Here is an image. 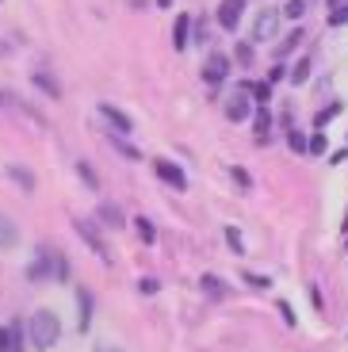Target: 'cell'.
Masks as SVG:
<instances>
[{
  "label": "cell",
  "mask_w": 348,
  "mask_h": 352,
  "mask_svg": "<svg viewBox=\"0 0 348 352\" xmlns=\"http://www.w3.org/2000/svg\"><path fill=\"white\" fill-rule=\"evenodd\" d=\"M58 341H61L58 314H54V310H35V314H31V344H35L39 352H50Z\"/></svg>",
  "instance_id": "obj_1"
},
{
  "label": "cell",
  "mask_w": 348,
  "mask_h": 352,
  "mask_svg": "<svg viewBox=\"0 0 348 352\" xmlns=\"http://www.w3.org/2000/svg\"><path fill=\"white\" fill-rule=\"evenodd\" d=\"M73 230H77V238L85 241V245L92 249V253H96V256H100V261H104V264L111 261V253H107L104 238H100V234H96V222H88V219H77V222H73Z\"/></svg>",
  "instance_id": "obj_2"
},
{
  "label": "cell",
  "mask_w": 348,
  "mask_h": 352,
  "mask_svg": "<svg viewBox=\"0 0 348 352\" xmlns=\"http://www.w3.org/2000/svg\"><path fill=\"white\" fill-rule=\"evenodd\" d=\"M279 31V8H264L252 23V43H272Z\"/></svg>",
  "instance_id": "obj_3"
},
{
  "label": "cell",
  "mask_w": 348,
  "mask_h": 352,
  "mask_svg": "<svg viewBox=\"0 0 348 352\" xmlns=\"http://www.w3.org/2000/svg\"><path fill=\"white\" fill-rule=\"evenodd\" d=\"M153 173L161 176L165 184H173L176 192H188V176H184L180 165H173V161H165V157H157V161H153Z\"/></svg>",
  "instance_id": "obj_4"
},
{
  "label": "cell",
  "mask_w": 348,
  "mask_h": 352,
  "mask_svg": "<svg viewBox=\"0 0 348 352\" xmlns=\"http://www.w3.org/2000/svg\"><path fill=\"white\" fill-rule=\"evenodd\" d=\"M226 73H230V58L226 54H210L207 65H203V80H207V85H222Z\"/></svg>",
  "instance_id": "obj_5"
},
{
  "label": "cell",
  "mask_w": 348,
  "mask_h": 352,
  "mask_svg": "<svg viewBox=\"0 0 348 352\" xmlns=\"http://www.w3.org/2000/svg\"><path fill=\"white\" fill-rule=\"evenodd\" d=\"M241 16H245V0H222L218 4V23L226 27V31H234L241 23Z\"/></svg>",
  "instance_id": "obj_6"
},
{
  "label": "cell",
  "mask_w": 348,
  "mask_h": 352,
  "mask_svg": "<svg viewBox=\"0 0 348 352\" xmlns=\"http://www.w3.org/2000/svg\"><path fill=\"white\" fill-rule=\"evenodd\" d=\"M226 115L234 119V123H245V119L252 115V104H249V92H245V85L237 88L234 96H230V104H226Z\"/></svg>",
  "instance_id": "obj_7"
},
{
  "label": "cell",
  "mask_w": 348,
  "mask_h": 352,
  "mask_svg": "<svg viewBox=\"0 0 348 352\" xmlns=\"http://www.w3.org/2000/svg\"><path fill=\"white\" fill-rule=\"evenodd\" d=\"M96 219L104 222L107 230H122L127 214H122V207H119V203H100V207H96Z\"/></svg>",
  "instance_id": "obj_8"
},
{
  "label": "cell",
  "mask_w": 348,
  "mask_h": 352,
  "mask_svg": "<svg viewBox=\"0 0 348 352\" xmlns=\"http://www.w3.org/2000/svg\"><path fill=\"white\" fill-rule=\"evenodd\" d=\"M88 326H92V295L85 287H77V329L88 333Z\"/></svg>",
  "instance_id": "obj_9"
},
{
  "label": "cell",
  "mask_w": 348,
  "mask_h": 352,
  "mask_svg": "<svg viewBox=\"0 0 348 352\" xmlns=\"http://www.w3.org/2000/svg\"><path fill=\"white\" fill-rule=\"evenodd\" d=\"M100 115H104V119H107V123H111L119 134H131V131H134L131 115H122L119 107H111V104H100Z\"/></svg>",
  "instance_id": "obj_10"
},
{
  "label": "cell",
  "mask_w": 348,
  "mask_h": 352,
  "mask_svg": "<svg viewBox=\"0 0 348 352\" xmlns=\"http://www.w3.org/2000/svg\"><path fill=\"white\" fill-rule=\"evenodd\" d=\"M19 341H23L19 322H16V326H8V329H0V352H23V349H19Z\"/></svg>",
  "instance_id": "obj_11"
},
{
  "label": "cell",
  "mask_w": 348,
  "mask_h": 352,
  "mask_svg": "<svg viewBox=\"0 0 348 352\" xmlns=\"http://www.w3.org/2000/svg\"><path fill=\"white\" fill-rule=\"evenodd\" d=\"M188 31H192V16H176V27H173V46L176 50H188Z\"/></svg>",
  "instance_id": "obj_12"
},
{
  "label": "cell",
  "mask_w": 348,
  "mask_h": 352,
  "mask_svg": "<svg viewBox=\"0 0 348 352\" xmlns=\"http://www.w3.org/2000/svg\"><path fill=\"white\" fill-rule=\"evenodd\" d=\"M252 126H257V142H268V134H272V115H268V107H257V111H252Z\"/></svg>",
  "instance_id": "obj_13"
},
{
  "label": "cell",
  "mask_w": 348,
  "mask_h": 352,
  "mask_svg": "<svg viewBox=\"0 0 348 352\" xmlns=\"http://www.w3.org/2000/svg\"><path fill=\"white\" fill-rule=\"evenodd\" d=\"M50 268H54V256L46 253V249H39V256H35V264L27 268V276H31V280H43V276H50Z\"/></svg>",
  "instance_id": "obj_14"
},
{
  "label": "cell",
  "mask_w": 348,
  "mask_h": 352,
  "mask_svg": "<svg viewBox=\"0 0 348 352\" xmlns=\"http://www.w3.org/2000/svg\"><path fill=\"white\" fill-rule=\"evenodd\" d=\"M19 245V226L12 219H0V249H16Z\"/></svg>",
  "instance_id": "obj_15"
},
{
  "label": "cell",
  "mask_w": 348,
  "mask_h": 352,
  "mask_svg": "<svg viewBox=\"0 0 348 352\" xmlns=\"http://www.w3.org/2000/svg\"><path fill=\"white\" fill-rule=\"evenodd\" d=\"M199 287L207 291L210 299H222V295H226V283L218 280V276H203V280H199Z\"/></svg>",
  "instance_id": "obj_16"
},
{
  "label": "cell",
  "mask_w": 348,
  "mask_h": 352,
  "mask_svg": "<svg viewBox=\"0 0 348 352\" xmlns=\"http://www.w3.org/2000/svg\"><path fill=\"white\" fill-rule=\"evenodd\" d=\"M287 77H291V85H306V80H310V58H298Z\"/></svg>",
  "instance_id": "obj_17"
},
{
  "label": "cell",
  "mask_w": 348,
  "mask_h": 352,
  "mask_svg": "<svg viewBox=\"0 0 348 352\" xmlns=\"http://www.w3.org/2000/svg\"><path fill=\"white\" fill-rule=\"evenodd\" d=\"M134 230H138L142 245H153V241H157V230H153V222H149V219H134Z\"/></svg>",
  "instance_id": "obj_18"
},
{
  "label": "cell",
  "mask_w": 348,
  "mask_h": 352,
  "mask_svg": "<svg viewBox=\"0 0 348 352\" xmlns=\"http://www.w3.org/2000/svg\"><path fill=\"white\" fill-rule=\"evenodd\" d=\"M31 80H35L43 92H50L54 100H61V88H58V80H54V77H46V73H31Z\"/></svg>",
  "instance_id": "obj_19"
},
{
  "label": "cell",
  "mask_w": 348,
  "mask_h": 352,
  "mask_svg": "<svg viewBox=\"0 0 348 352\" xmlns=\"http://www.w3.org/2000/svg\"><path fill=\"white\" fill-rule=\"evenodd\" d=\"M340 111H345V104H329L325 111H318V115H314V126H329Z\"/></svg>",
  "instance_id": "obj_20"
},
{
  "label": "cell",
  "mask_w": 348,
  "mask_h": 352,
  "mask_svg": "<svg viewBox=\"0 0 348 352\" xmlns=\"http://www.w3.org/2000/svg\"><path fill=\"white\" fill-rule=\"evenodd\" d=\"M8 176H12V180H19V184H23L27 192H35V176L27 173V168H19V165H8Z\"/></svg>",
  "instance_id": "obj_21"
},
{
  "label": "cell",
  "mask_w": 348,
  "mask_h": 352,
  "mask_svg": "<svg viewBox=\"0 0 348 352\" xmlns=\"http://www.w3.org/2000/svg\"><path fill=\"white\" fill-rule=\"evenodd\" d=\"M279 16H287V19H303V16H306V0H287V4L279 8Z\"/></svg>",
  "instance_id": "obj_22"
},
{
  "label": "cell",
  "mask_w": 348,
  "mask_h": 352,
  "mask_svg": "<svg viewBox=\"0 0 348 352\" xmlns=\"http://www.w3.org/2000/svg\"><path fill=\"white\" fill-rule=\"evenodd\" d=\"M77 176L85 180L88 188H92V192L100 188V180H96V173H92V165H88V161H77Z\"/></svg>",
  "instance_id": "obj_23"
},
{
  "label": "cell",
  "mask_w": 348,
  "mask_h": 352,
  "mask_svg": "<svg viewBox=\"0 0 348 352\" xmlns=\"http://www.w3.org/2000/svg\"><path fill=\"white\" fill-rule=\"evenodd\" d=\"M298 38H303V31H298V27H295V31H291V35L283 38V43H279V46H276V54H279V58H287V54L295 50V43H298Z\"/></svg>",
  "instance_id": "obj_24"
},
{
  "label": "cell",
  "mask_w": 348,
  "mask_h": 352,
  "mask_svg": "<svg viewBox=\"0 0 348 352\" xmlns=\"http://www.w3.org/2000/svg\"><path fill=\"white\" fill-rule=\"evenodd\" d=\"M325 146H329V142H325V134H314V138L306 142V153H314V157H322V153H325Z\"/></svg>",
  "instance_id": "obj_25"
},
{
  "label": "cell",
  "mask_w": 348,
  "mask_h": 352,
  "mask_svg": "<svg viewBox=\"0 0 348 352\" xmlns=\"http://www.w3.org/2000/svg\"><path fill=\"white\" fill-rule=\"evenodd\" d=\"M54 280H69V264L61 253H54Z\"/></svg>",
  "instance_id": "obj_26"
},
{
  "label": "cell",
  "mask_w": 348,
  "mask_h": 352,
  "mask_svg": "<svg viewBox=\"0 0 348 352\" xmlns=\"http://www.w3.org/2000/svg\"><path fill=\"white\" fill-rule=\"evenodd\" d=\"M287 146H291L295 153H306V138H303L298 131H291V134H287Z\"/></svg>",
  "instance_id": "obj_27"
},
{
  "label": "cell",
  "mask_w": 348,
  "mask_h": 352,
  "mask_svg": "<svg viewBox=\"0 0 348 352\" xmlns=\"http://www.w3.org/2000/svg\"><path fill=\"white\" fill-rule=\"evenodd\" d=\"M138 291H142V295H157V291H161V283H157L153 276H146V280H138Z\"/></svg>",
  "instance_id": "obj_28"
},
{
  "label": "cell",
  "mask_w": 348,
  "mask_h": 352,
  "mask_svg": "<svg viewBox=\"0 0 348 352\" xmlns=\"http://www.w3.org/2000/svg\"><path fill=\"white\" fill-rule=\"evenodd\" d=\"M345 23H348V4H345V8H337V12L329 16V27H345Z\"/></svg>",
  "instance_id": "obj_29"
},
{
  "label": "cell",
  "mask_w": 348,
  "mask_h": 352,
  "mask_svg": "<svg viewBox=\"0 0 348 352\" xmlns=\"http://www.w3.org/2000/svg\"><path fill=\"white\" fill-rule=\"evenodd\" d=\"M0 104H4V107H23V100H16L12 92H4V88H0Z\"/></svg>",
  "instance_id": "obj_30"
},
{
  "label": "cell",
  "mask_w": 348,
  "mask_h": 352,
  "mask_svg": "<svg viewBox=\"0 0 348 352\" xmlns=\"http://www.w3.org/2000/svg\"><path fill=\"white\" fill-rule=\"evenodd\" d=\"M195 43H207V23H203V19H195Z\"/></svg>",
  "instance_id": "obj_31"
},
{
  "label": "cell",
  "mask_w": 348,
  "mask_h": 352,
  "mask_svg": "<svg viewBox=\"0 0 348 352\" xmlns=\"http://www.w3.org/2000/svg\"><path fill=\"white\" fill-rule=\"evenodd\" d=\"M245 283H252V287H268V276H252V272H245Z\"/></svg>",
  "instance_id": "obj_32"
},
{
  "label": "cell",
  "mask_w": 348,
  "mask_h": 352,
  "mask_svg": "<svg viewBox=\"0 0 348 352\" xmlns=\"http://www.w3.org/2000/svg\"><path fill=\"white\" fill-rule=\"evenodd\" d=\"M226 241H230V245H234V249H237V253H241V234H237V230H234V226H230V230H226Z\"/></svg>",
  "instance_id": "obj_33"
},
{
  "label": "cell",
  "mask_w": 348,
  "mask_h": 352,
  "mask_svg": "<svg viewBox=\"0 0 348 352\" xmlns=\"http://www.w3.org/2000/svg\"><path fill=\"white\" fill-rule=\"evenodd\" d=\"M279 314H283V322H287V326H295V310H291L287 302H279Z\"/></svg>",
  "instance_id": "obj_34"
},
{
  "label": "cell",
  "mask_w": 348,
  "mask_h": 352,
  "mask_svg": "<svg viewBox=\"0 0 348 352\" xmlns=\"http://www.w3.org/2000/svg\"><path fill=\"white\" fill-rule=\"evenodd\" d=\"M237 62H241V65L252 62V50H249V46H237Z\"/></svg>",
  "instance_id": "obj_35"
},
{
  "label": "cell",
  "mask_w": 348,
  "mask_h": 352,
  "mask_svg": "<svg viewBox=\"0 0 348 352\" xmlns=\"http://www.w3.org/2000/svg\"><path fill=\"white\" fill-rule=\"evenodd\" d=\"M283 77H287V69H283V65H276V69L268 73V80H272V85H276V80H283Z\"/></svg>",
  "instance_id": "obj_36"
},
{
  "label": "cell",
  "mask_w": 348,
  "mask_h": 352,
  "mask_svg": "<svg viewBox=\"0 0 348 352\" xmlns=\"http://www.w3.org/2000/svg\"><path fill=\"white\" fill-rule=\"evenodd\" d=\"M345 4H348V0H325V8H329V12H337V8H345Z\"/></svg>",
  "instance_id": "obj_37"
},
{
  "label": "cell",
  "mask_w": 348,
  "mask_h": 352,
  "mask_svg": "<svg viewBox=\"0 0 348 352\" xmlns=\"http://www.w3.org/2000/svg\"><path fill=\"white\" fill-rule=\"evenodd\" d=\"M96 352H122V349H119V344H107L104 341V344H96Z\"/></svg>",
  "instance_id": "obj_38"
},
{
  "label": "cell",
  "mask_w": 348,
  "mask_h": 352,
  "mask_svg": "<svg viewBox=\"0 0 348 352\" xmlns=\"http://www.w3.org/2000/svg\"><path fill=\"white\" fill-rule=\"evenodd\" d=\"M157 4H161V8H173V0H157Z\"/></svg>",
  "instance_id": "obj_39"
},
{
  "label": "cell",
  "mask_w": 348,
  "mask_h": 352,
  "mask_svg": "<svg viewBox=\"0 0 348 352\" xmlns=\"http://www.w3.org/2000/svg\"><path fill=\"white\" fill-rule=\"evenodd\" d=\"M131 4H134V8H146V0H131Z\"/></svg>",
  "instance_id": "obj_40"
},
{
  "label": "cell",
  "mask_w": 348,
  "mask_h": 352,
  "mask_svg": "<svg viewBox=\"0 0 348 352\" xmlns=\"http://www.w3.org/2000/svg\"><path fill=\"white\" fill-rule=\"evenodd\" d=\"M345 238H348V226H345Z\"/></svg>",
  "instance_id": "obj_41"
}]
</instances>
